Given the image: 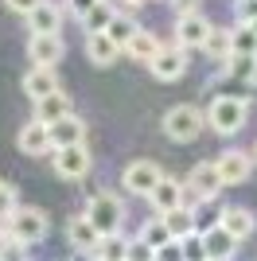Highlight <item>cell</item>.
<instances>
[{"label": "cell", "mask_w": 257, "mask_h": 261, "mask_svg": "<svg viewBox=\"0 0 257 261\" xmlns=\"http://www.w3.org/2000/svg\"><path fill=\"white\" fill-rule=\"evenodd\" d=\"M28 55H32L35 66H55L66 55V43H63V35H32L28 39Z\"/></svg>", "instance_id": "cell-14"}, {"label": "cell", "mask_w": 257, "mask_h": 261, "mask_svg": "<svg viewBox=\"0 0 257 261\" xmlns=\"http://www.w3.org/2000/svg\"><path fill=\"white\" fill-rule=\"evenodd\" d=\"M148 203L160 215H168V211H175V207H183V184L179 179H171V175H164L160 184L152 187V195H148Z\"/></svg>", "instance_id": "cell-16"}, {"label": "cell", "mask_w": 257, "mask_h": 261, "mask_svg": "<svg viewBox=\"0 0 257 261\" xmlns=\"http://www.w3.org/2000/svg\"><path fill=\"white\" fill-rule=\"evenodd\" d=\"M121 4H125V8H140V4H144V0H121Z\"/></svg>", "instance_id": "cell-39"}, {"label": "cell", "mask_w": 257, "mask_h": 261, "mask_svg": "<svg viewBox=\"0 0 257 261\" xmlns=\"http://www.w3.org/2000/svg\"><path fill=\"white\" fill-rule=\"evenodd\" d=\"M148 70L160 82H175V78H183V70H187V47H160V55L148 63Z\"/></svg>", "instance_id": "cell-9"}, {"label": "cell", "mask_w": 257, "mask_h": 261, "mask_svg": "<svg viewBox=\"0 0 257 261\" xmlns=\"http://www.w3.org/2000/svg\"><path fill=\"white\" fill-rule=\"evenodd\" d=\"M113 16H117V8H113L109 0H97V4H94V12H90V16L82 20V23H86V35H90V32H106Z\"/></svg>", "instance_id": "cell-29"}, {"label": "cell", "mask_w": 257, "mask_h": 261, "mask_svg": "<svg viewBox=\"0 0 257 261\" xmlns=\"http://www.w3.org/2000/svg\"><path fill=\"white\" fill-rule=\"evenodd\" d=\"M66 113H74V101L66 98L63 90H55V94H47V98L35 101V117H39L43 125H51V121L66 117Z\"/></svg>", "instance_id": "cell-18"}, {"label": "cell", "mask_w": 257, "mask_h": 261, "mask_svg": "<svg viewBox=\"0 0 257 261\" xmlns=\"http://www.w3.org/2000/svg\"><path fill=\"white\" fill-rule=\"evenodd\" d=\"M164 222H168V234L171 238H187V234H195V211L191 207H175L164 215Z\"/></svg>", "instance_id": "cell-25"}, {"label": "cell", "mask_w": 257, "mask_h": 261, "mask_svg": "<svg viewBox=\"0 0 257 261\" xmlns=\"http://www.w3.org/2000/svg\"><path fill=\"white\" fill-rule=\"evenodd\" d=\"M97 0H66V8H70V16H78V20H86L90 12H94Z\"/></svg>", "instance_id": "cell-36"}, {"label": "cell", "mask_w": 257, "mask_h": 261, "mask_svg": "<svg viewBox=\"0 0 257 261\" xmlns=\"http://www.w3.org/2000/svg\"><path fill=\"white\" fill-rule=\"evenodd\" d=\"M55 90H59V78H55L51 66H32V70L23 74V94H28L32 101L47 98V94H55Z\"/></svg>", "instance_id": "cell-17"}, {"label": "cell", "mask_w": 257, "mask_h": 261, "mask_svg": "<svg viewBox=\"0 0 257 261\" xmlns=\"http://www.w3.org/2000/svg\"><path fill=\"white\" fill-rule=\"evenodd\" d=\"M203 250H207V261H230L238 253V238L218 222V226L203 230Z\"/></svg>", "instance_id": "cell-13"}, {"label": "cell", "mask_w": 257, "mask_h": 261, "mask_svg": "<svg viewBox=\"0 0 257 261\" xmlns=\"http://www.w3.org/2000/svg\"><path fill=\"white\" fill-rule=\"evenodd\" d=\"M82 215L97 226V234H101V238H106V234H121V226H125V203H121L117 195H109V191L90 195Z\"/></svg>", "instance_id": "cell-2"}, {"label": "cell", "mask_w": 257, "mask_h": 261, "mask_svg": "<svg viewBox=\"0 0 257 261\" xmlns=\"http://www.w3.org/2000/svg\"><path fill=\"white\" fill-rule=\"evenodd\" d=\"M246 113H249V101L246 98H234V94H222L207 106V129H214L218 137H234L242 125H246Z\"/></svg>", "instance_id": "cell-1"}, {"label": "cell", "mask_w": 257, "mask_h": 261, "mask_svg": "<svg viewBox=\"0 0 257 261\" xmlns=\"http://www.w3.org/2000/svg\"><path fill=\"white\" fill-rule=\"evenodd\" d=\"M214 164H218L222 187H238V184H246L249 172H253V156H246L242 148H230V152H222Z\"/></svg>", "instance_id": "cell-10"}, {"label": "cell", "mask_w": 257, "mask_h": 261, "mask_svg": "<svg viewBox=\"0 0 257 261\" xmlns=\"http://www.w3.org/2000/svg\"><path fill=\"white\" fill-rule=\"evenodd\" d=\"M94 168V156L86 144H66V148H55V175L63 179H82L86 172Z\"/></svg>", "instance_id": "cell-6"}, {"label": "cell", "mask_w": 257, "mask_h": 261, "mask_svg": "<svg viewBox=\"0 0 257 261\" xmlns=\"http://www.w3.org/2000/svg\"><path fill=\"white\" fill-rule=\"evenodd\" d=\"M230 47H234V55H257V32L249 23L230 28Z\"/></svg>", "instance_id": "cell-28"}, {"label": "cell", "mask_w": 257, "mask_h": 261, "mask_svg": "<svg viewBox=\"0 0 257 261\" xmlns=\"http://www.w3.org/2000/svg\"><path fill=\"white\" fill-rule=\"evenodd\" d=\"M171 4H175V8H179V16H183V12H195V4H199V0H171Z\"/></svg>", "instance_id": "cell-38"}, {"label": "cell", "mask_w": 257, "mask_h": 261, "mask_svg": "<svg viewBox=\"0 0 257 261\" xmlns=\"http://www.w3.org/2000/svg\"><path fill=\"white\" fill-rule=\"evenodd\" d=\"M125 261H156V250H152L148 242L133 238V242H128V250H125Z\"/></svg>", "instance_id": "cell-33"}, {"label": "cell", "mask_w": 257, "mask_h": 261, "mask_svg": "<svg viewBox=\"0 0 257 261\" xmlns=\"http://www.w3.org/2000/svg\"><path fill=\"white\" fill-rule=\"evenodd\" d=\"M214 23L207 20L203 12H183L179 20H175V43L179 47H203L207 35H211Z\"/></svg>", "instance_id": "cell-7"}, {"label": "cell", "mask_w": 257, "mask_h": 261, "mask_svg": "<svg viewBox=\"0 0 257 261\" xmlns=\"http://www.w3.org/2000/svg\"><path fill=\"white\" fill-rule=\"evenodd\" d=\"M156 261H183V242L171 238L168 246H160V250H156Z\"/></svg>", "instance_id": "cell-34"}, {"label": "cell", "mask_w": 257, "mask_h": 261, "mask_svg": "<svg viewBox=\"0 0 257 261\" xmlns=\"http://www.w3.org/2000/svg\"><path fill=\"white\" fill-rule=\"evenodd\" d=\"M160 47H164V43H160V39H156V35L140 28V32L133 35V43L125 47V55H128V59H133V63H144V66H148L152 59L160 55Z\"/></svg>", "instance_id": "cell-19"}, {"label": "cell", "mask_w": 257, "mask_h": 261, "mask_svg": "<svg viewBox=\"0 0 257 261\" xmlns=\"http://www.w3.org/2000/svg\"><path fill=\"white\" fill-rule=\"evenodd\" d=\"M222 226L230 230L238 242H242V238H249V234H253L257 218H253V211H246V207H222Z\"/></svg>", "instance_id": "cell-21"}, {"label": "cell", "mask_w": 257, "mask_h": 261, "mask_svg": "<svg viewBox=\"0 0 257 261\" xmlns=\"http://www.w3.org/2000/svg\"><path fill=\"white\" fill-rule=\"evenodd\" d=\"M183 242V261H207V250H203V234L195 230V234H187Z\"/></svg>", "instance_id": "cell-31"}, {"label": "cell", "mask_w": 257, "mask_h": 261, "mask_svg": "<svg viewBox=\"0 0 257 261\" xmlns=\"http://www.w3.org/2000/svg\"><path fill=\"white\" fill-rule=\"evenodd\" d=\"M218 222H222V207H214V199H203V203L195 207V230L203 234V230L218 226Z\"/></svg>", "instance_id": "cell-30"}, {"label": "cell", "mask_w": 257, "mask_h": 261, "mask_svg": "<svg viewBox=\"0 0 257 261\" xmlns=\"http://www.w3.org/2000/svg\"><path fill=\"white\" fill-rule=\"evenodd\" d=\"M203 51L211 55L214 63H230V55H234V47H230V28H211Z\"/></svg>", "instance_id": "cell-23"}, {"label": "cell", "mask_w": 257, "mask_h": 261, "mask_svg": "<svg viewBox=\"0 0 257 261\" xmlns=\"http://www.w3.org/2000/svg\"><path fill=\"white\" fill-rule=\"evenodd\" d=\"M140 242H148L152 250H160V246H168L171 242V234H168V222H164V215L160 218H148L144 226H140V234H137Z\"/></svg>", "instance_id": "cell-27"}, {"label": "cell", "mask_w": 257, "mask_h": 261, "mask_svg": "<svg viewBox=\"0 0 257 261\" xmlns=\"http://www.w3.org/2000/svg\"><path fill=\"white\" fill-rule=\"evenodd\" d=\"M4 230H8V238H16L20 246H35V242L47 238L51 222H47V215H43L39 207H16L12 218L4 222Z\"/></svg>", "instance_id": "cell-4"}, {"label": "cell", "mask_w": 257, "mask_h": 261, "mask_svg": "<svg viewBox=\"0 0 257 261\" xmlns=\"http://www.w3.org/2000/svg\"><path fill=\"white\" fill-rule=\"evenodd\" d=\"M16 144H20L23 156H47V152H55V148H51V133H47V125H43L39 117H32L20 133H16Z\"/></svg>", "instance_id": "cell-11"}, {"label": "cell", "mask_w": 257, "mask_h": 261, "mask_svg": "<svg viewBox=\"0 0 257 261\" xmlns=\"http://www.w3.org/2000/svg\"><path fill=\"white\" fill-rule=\"evenodd\" d=\"M137 32H140V23L133 20L128 12H117V16L109 20V28H106V35H109V39H113V43L121 47V51H125V47L133 43V35H137Z\"/></svg>", "instance_id": "cell-22"}, {"label": "cell", "mask_w": 257, "mask_h": 261, "mask_svg": "<svg viewBox=\"0 0 257 261\" xmlns=\"http://www.w3.org/2000/svg\"><path fill=\"white\" fill-rule=\"evenodd\" d=\"M51 133V148H66V144H86V121L78 113H66V117L51 121L47 125Z\"/></svg>", "instance_id": "cell-12"}, {"label": "cell", "mask_w": 257, "mask_h": 261, "mask_svg": "<svg viewBox=\"0 0 257 261\" xmlns=\"http://www.w3.org/2000/svg\"><path fill=\"white\" fill-rule=\"evenodd\" d=\"M125 250H128V242L121 238V234H106L90 257H94V261H125Z\"/></svg>", "instance_id": "cell-26"}, {"label": "cell", "mask_w": 257, "mask_h": 261, "mask_svg": "<svg viewBox=\"0 0 257 261\" xmlns=\"http://www.w3.org/2000/svg\"><path fill=\"white\" fill-rule=\"evenodd\" d=\"M226 74L238 78V82H246V86H253L257 82V55H230Z\"/></svg>", "instance_id": "cell-24"}, {"label": "cell", "mask_w": 257, "mask_h": 261, "mask_svg": "<svg viewBox=\"0 0 257 261\" xmlns=\"http://www.w3.org/2000/svg\"><path fill=\"white\" fill-rule=\"evenodd\" d=\"M249 28H253V32H257V20H253V23H249Z\"/></svg>", "instance_id": "cell-42"}, {"label": "cell", "mask_w": 257, "mask_h": 261, "mask_svg": "<svg viewBox=\"0 0 257 261\" xmlns=\"http://www.w3.org/2000/svg\"><path fill=\"white\" fill-rule=\"evenodd\" d=\"M16 207H20V203H16V187L0 179V226L12 218V211H16Z\"/></svg>", "instance_id": "cell-32"}, {"label": "cell", "mask_w": 257, "mask_h": 261, "mask_svg": "<svg viewBox=\"0 0 257 261\" xmlns=\"http://www.w3.org/2000/svg\"><path fill=\"white\" fill-rule=\"evenodd\" d=\"M4 4H8V8L16 12V16H32V12L43 4V0H4Z\"/></svg>", "instance_id": "cell-37"}, {"label": "cell", "mask_w": 257, "mask_h": 261, "mask_svg": "<svg viewBox=\"0 0 257 261\" xmlns=\"http://www.w3.org/2000/svg\"><path fill=\"white\" fill-rule=\"evenodd\" d=\"M257 20V0H238V23H253Z\"/></svg>", "instance_id": "cell-35"}, {"label": "cell", "mask_w": 257, "mask_h": 261, "mask_svg": "<svg viewBox=\"0 0 257 261\" xmlns=\"http://www.w3.org/2000/svg\"><path fill=\"white\" fill-rule=\"evenodd\" d=\"M253 164H257V144H253Z\"/></svg>", "instance_id": "cell-41"}, {"label": "cell", "mask_w": 257, "mask_h": 261, "mask_svg": "<svg viewBox=\"0 0 257 261\" xmlns=\"http://www.w3.org/2000/svg\"><path fill=\"white\" fill-rule=\"evenodd\" d=\"M74 261H86V253H78V257H74Z\"/></svg>", "instance_id": "cell-40"}, {"label": "cell", "mask_w": 257, "mask_h": 261, "mask_svg": "<svg viewBox=\"0 0 257 261\" xmlns=\"http://www.w3.org/2000/svg\"><path fill=\"white\" fill-rule=\"evenodd\" d=\"M117 55H121V47L113 43L106 32H90L86 35V59H90L94 66H113Z\"/></svg>", "instance_id": "cell-15"}, {"label": "cell", "mask_w": 257, "mask_h": 261, "mask_svg": "<svg viewBox=\"0 0 257 261\" xmlns=\"http://www.w3.org/2000/svg\"><path fill=\"white\" fill-rule=\"evenodd\" d=\"M59 23H63V16H59V8H55V4H47V0H43L32 16H28L32 35H59Z\"/></svg>", "instance_id": "cell-20"}, {"label": "cell", "mask_w": 257, "mask_h": 261, "mask_svg": "<svg viewBox=\"0 0 257 261\" xmlns=\"http://www.w3.org/2000/svg\"><path fill=\"white\" fill-rule=\"evenodd\" d=\"M203 129H207V113L195 106H171L164 113V137L175 144H191Z\"/></svg>", "instance_id": "cell-3"}, {"label": "cell", "mask_w": 257, "mask_h": 261, "mask_svg": "<svg viewBox=\"0 0 257 261\" xmlns=\"http://www.w3.org/2000/svg\"><path fill=\"white\" fill-rule=\"evenodd\" d=\"M160 179H164V172H160V164H152V160H133L125 168V175H121L128 195H144V199L152 195V187L160 184Z\"/></svg>", "instance_id": "cell-5"}, {"label": "cell", "mask_w": 257, "mask_h": 261, "mask_svg": "<svg viewBox=\"0 0 257 261\" xmlns=\"http://www.w3.org/2000/svg\"><path fill=\"white\" fill-rule=\"evenodd\" d=\"M66 242H70V250H74V253H86V257H90V253L97 250L101 234H97V226L86 215H70V218H66Z\"/></svg>", "instance_id": "cell-8"}]
</instances>
